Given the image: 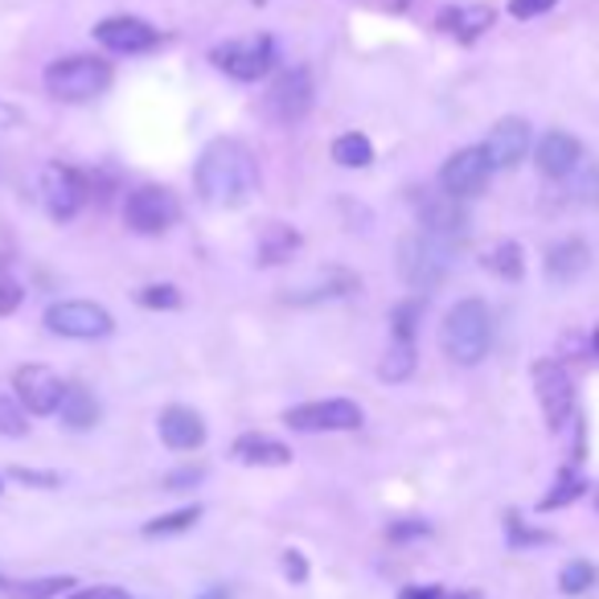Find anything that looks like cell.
Segmentation results:
<instances>
[{"instance_id": "cell-1", "label": "cell", "mask_w": 599, "mask_h": 599, "mask_svg": "<svg viewBox=\"0 0 599 599\" xmlns=\"http://www.w3.org/2000/svg\"><path fill=\"white\" fill-rule=\"evenodd\" d=\"M197 193L205 205H219V210H238L251 202V193L260 190V164L255 152L246 149L243 140H214L205 144L202 161H197Z\"/></svg>"}, {"instance_id": "cell-2", "label": "cell", "mask_w": 599, "mask_h": 599, "mask_svg": "<svg viewBox=\"0 0 599 599\" xmlns=\"http://www.w3.org/2000/svg\"><path fill=\"white\" fill-rule=\"evenodd\" d=\"M439 345L456 366L485 362L493 345V313L485 300H456L439 325Z\"/></svg>"}, {"instance_id": "cell-3", "label": "cell", "mask_w": 599, "mask_h": 599, "mask_svg": "<svg viewBox=\"0 0 599 599\" xmlns=\"http://www.w3.org/2000/svg\"><path fill=\"white\" fill-rule=\"evenodd\" d=\"M111 87V62L95 54H70L45 67V91L62 103H87Z\"/></svg>"}, {"instance_id": "cell-4", "label": "cell", "mask_w": 599, "mask_h": 599, "mask_svg": "<svg viewBox=\"0 0 599 599\" xmlns=\"http://www.w3.org/2000/svg\"><path fill=\"white\" fill-rule=\"evenodd\" d=\"M451 272V246H444L432 234H407L398 243V275L410 292H436Z\"/></svg>"}, {"instance_id": "cell-5", "label": "cell", "mask_w": 599, "mask_h": 599, "mask_svg": "<svg viewBox=\"0 0 599 599\" xmlns=\"http://www.w3.org/2000/svg\"><path fill=\"white\" fill-rule=\"evenodd\" d=\"M45 328L67 341H99L115 333V321L103 304H91V300H54L45 308Z\"/></svg>"}, {"instance_id": "cell-6", "label": "cell", "mask_w": 599, "mask_h": 599, "mask_svg": "<svg viewBox=\"0 0 599 599\" xmlns=\"http://www.w3.org/2000/svg\"><path fill=\"white\" fill-rule=\"evenodd\" d=\"M177 219H181L177 193H169L164 185H140L123 202V222H128V231L136 234H164L169 226H177Z\"/></svg>"}, {"instance_id": "cell-7", "label": "cell", "mask_w": 599, "mask_h": 599, "mask_svg": "<svg viewBox=\"0 0 599 599\" xmlns=\"http://www.w3.org/2000/svg\"><path fill=\"white\" fill-rule=\"evenodd\" d=\"M214 67L222 74H231L234 82H260L263 74H272L275 70V41L267 33L260 38H238V41H226L214 50Z\"/></svg>"}, {"instance_id": "cell-8", "label": "cell", "mask_w": 599, "mask_h": 599, "mask_svg": "<svg viewBox=\"0 0 599 599\" xmlns=\"http://www.w3.org/2000/svg\"><path fill=\"white\" fill-rule=\"evenodd\" d=\"M313 99H316L313 74H308L304 67H292V70H284L272 87H267L263 108H267V115H272L275 123L292 128V123H300L308 111H313Z\"/></svg>"}, {"instance_id": "cell-9", "label": "cell", "mask_w": 599, "mask_h": 599, "mask_svg": "<svg viewBox=\"0 0 599 599\" xmlns=\"http://www.w3.org/2000/svg\"><path fill=\"white\" fill-rule=\"evenodd\" d=\"M362 419L366 415L354 398H321V403H300L284 410V423L292 432H357Z\"/></svg>"}, {"instance_id": "cell-10", "label": "cell", "mask_w": 599, "mask_h": 599, "mask_svg": "<svg viewBox=\"0 0 599 599\" xmlns=\"http://www.w3.org/2000/svg\"><path fill=\"white\" fill-rule=\"evenodd\" d=\"M489 177H493V161H489V152H485V144H480V149L451 152L448 161H444V169H439V185H444V193H448V197H460V202L485 193Z\"/></svg>"}, {"instance_id": "cell-11", "label": "cell", "mask_w": 599, "mask_h": 599, "mask_svg": "<svg viewBox=\"0 0 599 599\" xmlns=\"http://www.w3.org/2000/svg\"><path fill=\"white\" fill-rule=\"evenodd\" d=\"M41 202L50 210V219L54 222H70L74 214L82 210L87 202V181H82L79 169H70V164H45L41 169Z\"/></svg>"}, {"instance_id": "cell-12", "label": "cell", "mask_w": 599, "mask_h": 599, "mask_svg": "<svg viewBox=\"0 0 599 599\" xmlns=\"http://www.w3.org/2000/svg\"><path fill=\"white\" fill-rule=\"evenodd\" d=\"M534 390H538V403H542V415L546 423H550V432H562L575 410L571 374H567L559 362H538V366H534Z\"/></svg>"}, {"instance_id": "cell-13", "label": "cell", "mask_w": 599, "mask_h": 599, "mask_svg": "<svg viewBox=\"0 0 599 599\" xmlns=\"http://www.w3.org/2000/svg\"><path fill=\"white\" fill-rule=\"evenodd\" d=\"M13 390H17V403H21L29 415H58V403L67 395V382L58 378L50 366H21L13 374Z\"/></svg>"}, {"instance_id": "cell-14", "label": "cell", "mask_w": 599, "mask_h": 599, "mask_svg": "<svg viewBox=\"0 0 599 599\" xmlns=\"http://www.w3.org/2000/svg\"><path fill=\"white\" fill-rule=\"evenodd\" d=\"M95 41L111 54H149L161 45V29H152L144 17H108L95 26Z\"/></svg>"}, {"instance_id": "cell-15", "label": "cell", "mask_w": 599, "mask_h": 599, "mask_svg": "<svg viewBox=\"0 0 599 599\" xmlns=\"http://www.w3.org/2000/svg\"><path fill=\"white\" fill-rule=\"evenodd\" d=\"M419 231L439 238L444 246H460L468 238V210L460 197H448V193L427 197L419 210Z\"/></svg>"}, {"instance_id": "cell-16", "label": "cell", "mask_w": 599, "mask_h": 599, "mask_svg": "<svg viewBox=\"0 0 599 599\" xmlns=\"http://www.w3.org/2000/svg\"><path fill=\"white\" fill-rule=\"evenodd\" d=\"M485 152H489L493 169H518L530 152V123L521 115H505V120L493 123L489 140H485Z\"/></svg>"}, {"instance_id": "cell-17", "label": "cell", "mask_w": 599, "mask_h": 599, "mask_svg": "<svg viewBox=\"0 0 599 599\" xmlns=\"http://www.w3.org/2000/svg\"><path fill=\"white\" fill-rule=\"evenodd\" d=\"M534 164H538V173L542 177H571L575 169L583 164V144L571 136V132H546L542 140H538V149H534Z\"/></svg>"}, {"instance_id": "cell-18", "label": "cell", "mask_w": 599, "mask_h": 599, "mask_svg": "<svg viewBox=\"0 0 599 599\" xmlns=\"http://www.w3.org/2000/svg\"><path fill=\"white\" fill-rule=\"evenodd\" d=\"M156 427H161V439L173 451H193L205 444V423L193 407H164Z\"/></svg>"}, {"instance_id": "cell-19", "label": "cell", "mask_w": 599, "mask_h": 599, "mask_svg": "<svg viewBox=\"0 0 599 599\" xmlns=\"http://www.w3.org/2000/svg\"><path fill=\"white\" fill-rule=\"evenodd\" d=\"M231 456L246 468H284V464H292V448L272 436H260V432H246V436L234 439Z\"/></svg>"}, {"instance_id": "cell-20", "label": "cell", "mask_w": 599, "mask_h": 599, "mask_svg": "<svg viewBox=\"0 0 599 599\" xmlns=\"http://www.w3.org/2000/svg\"><path fill=\"white\" fill-rule=\"evenodd\" d=\"M493 17L497 13H493L489 4H451V9H444L436 17V26L444 33H451L456 41H477L493 26Z\"/></svg>"}, {"instance_id": "cell-21", "label": "cell", "mask_w": 599, "mask_h": 599, "mask_svg": "<svg viewBox=\"0 0 599 599\" xmlns=\"http://www.w3.org/2000/svg\"><path fill=\"white\" fill-rule=\"evenodd\" d=\"M587 263H591V255H587V246L579 243V238H562V243H555L546 251V275H550L555 284L579 280V275L587 272Z\"/></svg>"}, {"instance_id": "cell-22", "label": "cell", "mask_w": 599, "mask_h": 599, "mask_svg": "<svg viewBox=\"0 0 599 599\" xmlns=\"http://www.w3.org/2000/svg\"><path fill=\"white\" fill-rule=\"evenodd\" d=\"M296 251H300V231H296V226H287V222H272V226H263L260 246H255V260H260V267H280V263H287Z\"/></svg>"}, {"instance_id": "cell-23", "label": "cell", "mask_w": 599, "mask_h": 599, "mask_svg": "<svg viewBox=\"0 0 599 599\" xmlns=\"http://www.w3.org/2000/svg\"><path fill=\"white\" fill-rule=\"evenodd\" d=\"M357 287V275H349V272H325L316 284H308V287H292L287 292V304H321V300H337V296H349Z\"/></svg>"}, {"instance_id": "cell-24", "label": "cell", "mask_w": 599, "mask_h": 599, "mask_svg": "<svg viewBox=\"0 0 599 599\" xmlns=\"http://www.w3.org/2000/svg\"><path fill=\"white\" fill-rule=\"evenodd\" d=\"M58 419L67 423L70 432H91L99 423V403L87 386H67V395L58 403Z\"/></svg>"}, {"instance_id": "cell-25", "label": "cell", "mask_w": 599, "mask_h": 599, "mask_svg": "<svg viewBox=\"0 0 599 599\" xmlns=\"http://www.w3.org/2000/svg\"><path fill=\"white\" fill-rule=\"evenodd\" d=\"M333 161L341 169H366V164H374V144L362 132H345L333 140Z\"/></svg>"}, {"instance_id": "cell-26", "label": "cell", "mask_w": 599, "mask_h": 599, "mask_svg": "<svg viewBox=\"0 0 599 599\" xmlns=\"http://www.w3.org/2000/svg\"><path fill=\"white\" fill-rule=\"evenodd\" d=\"M415 374V341H395L378 366L382 382H407Z\"/></svg>"}, {"instance_id": "cell-27", "label": "cell", "mask_w": 599, "mask_h": 599, "mask_svg": "<svg viewBox=\"0 0 599 599\" xmlns=\"http://www.w3.org/2000/svg\"><path fill=\"white\" fill-rule=\"evenodd\" d=\"M202 521V505H185V509H173V514H164V518H152L144 526L149 538H173V534H185L193 530Z\"/></svg>"}, {"instance_id": "cell-28", "label": "cell", "mask_w": 599, "mask_h": 599, "mask_svg": "<svg viewBox=\"0 0 599 599\" xmlns=\"http://www.w3.org/2000/svg\"><path fill=\"white\" fill-rule=\"evenodd\" d=\"M74 579L70 575H50V579H29V583H9L4 587V596L9 599H54L62 591H70Z\"/></svg>"}, {"instance_id": "cell-29", "label": "cell", "mask_w": 599, "mask_h": 599, "mask_svg": "<svg viewBox=\"0 0 599 599\" xmlns=\"http://www.w3.org/2000/svg\"><path fill=\"white\" fill-rule=\"evenodd\" d=\"M485 267L493 275H501V280H521L526 275V260H521V246L518 243H497L485 255Z\"/></svg>"}, {"instance_id": "cell-30", "label": "cell", "mask_w": 599, "mask_h": 599, "mask_svg": "<svg viewBox=\"0 0 599 599\" xmlns=\"http://www.w3.org/2000/svg\"><path fill=\"white\" fill-rule=\"evenodd\" d=\"M136 304L140 308H152V313H173V308H181V292L173 284H149L136 292Z\"/></svg>"}, {"instance_id": "cell-31", "label": "cell", "mask_w": 599, "mask_h": 599, "mask_svg": "<svg viewBox=\"0 0 599 599\" xmlns=\"http://www.w3.org/2000/svg\"><path fill=\"white\" fill-rule=\"evenodd\" d=\"M583 489H587V485H583V477H579V473H562L559 485H555V489L538 501V509H562V505H571L575 497H583Z\"/></svg>"}, {"instance_id": "cell-32", "label": "cell", "mask_w": 599, "mask_h": 599, "mask_svg": "<svg viewBox=\"0 0 599 599\" xmlns=\"http://www.w3.org/2000/svg\"><path fill=\"white\" fill-rule=\"evenodd\" d=\"M559 587L567 591V596H583L587 587H596V567H591L587 559L567 562V567H562V575H559Z\"/></svg>"}, {"instance_id": "cell-33", "label": "cell", "mask_w": 599, "mask_h": 599, "mask_svg": "<svg viewBox=\"0 0 599 599\" xmlns=\"http://www.w3.org/2000/svg\"><path fill=\"white\" fill-rule=\"evenodd\" d=\"M419 316H423L419 300H407V304H398L395 316H390V325H395V341H415V325H419Z\"/></svg>"}, {"instance_id": "cell-34", "label": "cell", "mask_w": 599, "mask_h": 599, "mask_svg": "<svg viewBox=\"0 0 599 599\" xmlns=\"http://www.w3.org/2000/svg\"><path fill=\"white\" fill-rule=\"evenodd\" d=\"M29 423H26V407L21 403H13V398L0 395V436H26Z\"/></svg>"}, {"instance_id": "cell-35", "label": "cell", "mask_w": 599, "mask_h": 599, "mask_svg": "<svg viewBox=\"0 0 599 599\" xmlns=\"http://www.w3.org/2000/svg\"><path fill=\"white\" fill-rule=\"evenodd\" d=\"M386 534H390V542H415V538H427L432 526L427 521H395Z\"/></svg>"}, {"instance_id": "cell-36", "label": "cell", "mask_w": 599, "mask_h": 599, "mask_svg": "<svg viewBox=\"0 0 599 599\" xmlns=\"http://www.w3.org/2000/svg\"><path fill=\"white\" fill-rule=\"evenodd\" d=\"M555 9V0H509V13L518 21H530V17H542Z\"/></svg>"}, {"instance_id": "cell-37", "label": "cell", "mask_w": 599, "mask_h": 599, "mask_svg": "<svg viewBox=\"0 0 599 599\" xmlns=\"http://www.w3.org/2000/svg\"><path fill=\"white\" fill-rule=\"evenodd\" d=\"M509 542H514V546H542V542H550V534L526 530L518 518H509Z\"/></svg>"}, {"instance_id": "cell-38", "label": "cell", "mask_w": 599, "mask_h": 599, "mask_svg": "<svg viewBox=\"0 0 599 599\" xmlns=\"http://www.w3.org/2000/svg\"><path fill=\"white\" fill-rule=\"evenodd\" d=\"M26 300V292H21V284L17 280H0V316L17 313V304Z\"/></svg>"}, {"instance_id": "cell-39", "label": "cell", "mask_w": 599, "mask_h": 599, "mask_svg": "<svg viewBox=\"0 0 599 599\" xmlns=\"http://www.w3.org/2000/svg\"><path fill=\"white\" fill-rule=\"evenodd\" d=\"M284 575L292 583H304V579H308V562H304L300 550H284Z\"/></svg>"}, {"instance_id": "cell-40", "label": "cell", "mask_w": 599, "mask_h": 599, "mask_svg": "<svg viewBox=\"0 0 599 599\" xmlns=\"http://www.w3.org/2000/svg\"><path fill=\"white\" fill-rule=\"evenodd\" d=\"M13 480H21V485H41V489H54L58 485L54 473H33V468H13Z\"/></svg>"}, {"instance_id": "cell-41", "label": "cell", "mask_w": 599, "mask_h": 599, "mask_svg": "<svg viewBox=\"0 0 599 599\" xmlns=\"http://www.w3.org/2000/svg\"><path fill=\"white\" fill-rule=\"evenodd\" d=\"M202 477H205L202 468H181L173 477H164V489H190V485H197Z\"/></svg>"}, {"instance_id": "cell-42", "label": "cell", "mask_w": 599, "mask_h": 599, "mask_svg": "<svg viewBox=\"0 0 599 599\" xmlns=\"http://www.w3.org/2000/svg\"><path fill=\"white\" fill-rule=\"evenodd\" d=\"M74 599H132L123 587H87V591H74Z\"/></svg>"}, {"instance_id": "cell-43", "label": "cell", "mask_w": 599, "mask_h": 599, "mask_svg": "<svg viewBox=\"0 0 599 599\" xmlns=\"http://www.w3.org/2000/svg\"><path fill=\"white\" fill-rule=\"evenodd\" d=\"M4 128H21V111L0 99V132H4Z\"/></svg>"}, {"instance_id": "cell-44", "label": "cell", "mask_w": 599, "mask_h": 599, "mask_svg": "<svg viewBox=\"0 0 599 599\" xmlns=\"http://www.w3.org/2000/svg\"><path fill=\"white\" fill-rule=\"evenodd\" d=\"M439 596H444V587H403L398 599H439Z\"/></svg>"}, {"instance_id": "cell-45", "label": "cell", "mask_w": 599, "mask_h": 599, "mask_svg": "<svg viewBox=\"0 0 599 599\" xmlns=\"http://www.w3.org/2000/svg\"><path fill=\"white\" fill-rule=\"evenodd\" d=\"M439 599H485V596H477V591H444Z\"/></svg>"}, {"instance_id": "cell-46", "label": "cell", "mask_w": 599, "mask_h": 599, "mask_svg": "<svg viewBox=\"0 0 599 599\" xmlns=\"http://www.w3.org/2000/svg\"><path fill=\"white\" fill-rule=\"evenodd\" d=\"M197 599H231V591H226V587H219V591H210V596H197Z\"/></svg>"}, {"instance_id": "cell-47", "label": "cell", "mask_w": 599, "mask_h": 599, "mask_svg": "<svg viewBox=\"0 0 599 599\" xmlns=\"http://www.w3.org/2000/svg\"><path fill=\"white\" fill-rule=\"evenodd\" d=\"M591 341H596V354H599V328H596V337H591Z\"/></svg>"}, {"instance_id": "cell-48", "label": "cell", "mask_w": 599, "mask_h": 599, "mask_svg": "<svg viewBox=\"0 0 599 599\" xmlns=\"http://www.w3.org/2000/svg\"><path fill=\"white\" fill-rule=\"evenodd\" d=\"M4 587H9V583H4V579H0V591H4Z\"/></svg>"}]
</instances>
